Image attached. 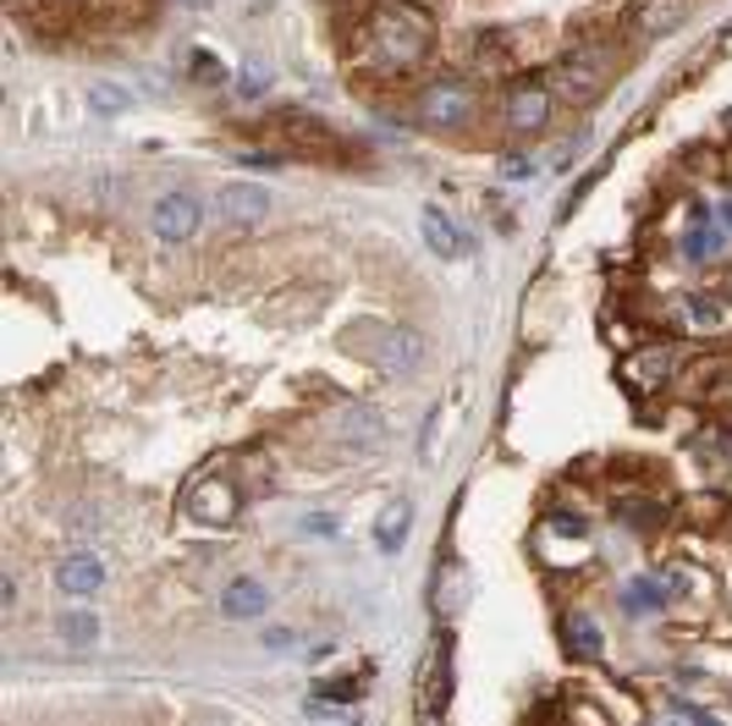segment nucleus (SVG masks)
<instances>
[{
  "label": "nucleus",
  "mask_w": 732,
  "mask_h": 726,
  "mask_svg": "<svg viewBox=\"0 0 732 726\" xmlns=\"http://www.w3.org/2000/svg\"><path fill=\"white\" fill-rule=\"evenodd\" d=\"M215 215H221V226L248 232V226H260L271 215V187L265 182H226L215 193Z\"/></svg>",
  "instance_id": "obj_4"
},
{
  "label": "nucleus",
  "mask_w": 732,
  "mask_h": 726,
  "mask_svg": "<svg viewBox=\"0 0 732 726\" xmlns=\"http://www.w3.org/2000/svg\"><path fill=\"white\" fill-rule=\"evenodd\" d=\"M237 512H243V496H237L232 479H204V484H193V496H187V518L204 523V529H226Z\"/></svg>",
  "instance_id": "obj_7"
},
{
  "label": "nucleus",
  "mask_w": 732,
  "mask_h": 726,
  "mask_svg": "<svg viewBox=\"0 0 732 726\" xmlns=\"http://www.w3.org/2000/svg\"><path fill=\"white\" fill-rule=\"evenodd\" d=\"M424 248H430V254H441V259H458V254H468V237L458 232V220H452V215H441L436 204L424 209Z\"/></svg>",
  "instance_id": "obj_14"
},
{
  "label": "nucleus",
  "mask_w": 732,
  "mask_h": 726,
  "mask_svg": "<svg viewBox=\"0 0 732 726\" xmlns=\"http://www.w3.org/2000/svg\"><path fill=\"white\" fill-rule=\"evenodd\" d=\"M430 45H436V22L419 6H380L353 33V61L397 78V72H413L430 56Z\"/></svg>",
  "instance_id": "obj_1"
},
{
  "label": "nucleus",
  "mask_w": 732,
  "mask_h": 726,
  "mask_svg": "<svg viewBox=\"0 0 732 726\" xmlns=\"http://www.w3.org/2000/svg\"><path fill=\"white\" fill-rule=\"evenodd\" d=\"M672 325L689 331V336H716L728 325V308L716 297H705V292H689V297L672 303Z\"/></svg>",
  "instance_id": "obj_10"
},
{
  "label": "nucleus",
  "mask_w": 732,
  "mask_h": 726,
  "mask_svg": "<svg viewBox=\"0 0 732 726\" xmlns=\"http://www.w3.org/2000/svg\"><path fill=\"white\" fill-rule=\"evenodd\" d=\"M562 644H567V655H578V660H601L606 634H601L589 617H567V622H562Z\"/></svg>",
  "instance_id": "obj_17"
},
{
  "label": "nucleus",
  "mask_w": 732,
  "mask_h": 726,
  "mask_svg": "<svg viewBox=\"0 0 732 726\" xmlns=\"http://www.w3.org/2000/svg\"><path fill=\"white\" fill-rule=\"evenodd\" d=\"M550 110H556V94H550V84H513L507 89V99H501V116H507V127L518 133V138H529V133H540L550 121Z\"/></svg>",
  "instance_id": "obj_5"
},
{
  "label": "nucleus",
  "mask_w": 732,
  "mask_h": 726,
  "mask_svg": "<svg viewBox=\"0 0 732 726\" xmlns=\"http://www.w3.org/2000/svg\"><path fill=\"white\" fill-rule=\"evenodd\" d=\"M677 374V353L672 347H644L634 359L623 363V380L634 385V391H650V385H661V380H672Z\"/></svg>",
  "instance_id": "obj_12"
},
{
  "label": "nucleus",
  "mask_w": 732,
  "mask_h": 726,
  "mask_svg": "<svg viewBox=\"0 0 732 726\" xmlns=\"http://www.w3.org/2000/svg\"><path fill=\"white\" fill-rule=\"evenodd\" d=\"M474 105H479V99H474L468 84H436V89L419 94V121L452 133V127H462V121L474 116Z\"/></svg>",
  "instance_id": "obj_8"
},
{
  "label": "nucleus",
  "mask_w": 732,
  "mask_h": 726,
  "mask_svg": "<svg viewBox=\"0 0 732 726\" xmlns=\"http://www.w3.org/2000/svg\"><path fill=\"white\" fill-rule=\"evenodd\" d=\"M342 347L369 359L374 369H419L424 363V336L408 325H364V331H342Z\"/></svg>",
  "instance_id": "obj_2"
},
{
  "label": "nucleus",
  "mask_w": 732,
  "mask_h": 726,
  "mask_svg": "<svg viewBox=\"0 0 732 726\" xmlns=\"http://www.w3.org/2000/svg\"><path fill=\"white\" fill-rule=\"evenodd\" d=\"M694 457L711 462L716 473H732V435L728 430H705V435H694Z\"/></svg>",
  "instance_id": "obj_18"
},
{
  "label": "nucleus",
  "mask_w": 732,
  "mask_h": 726,
  "mask_svg": "<svg viewBox=\"0 0 732 726\" xmlns=\"http://www.w3.org/2000/svg\"><path fill=\"white\" fill-rule=\"evenodd\" d=\"M408 529H413V501H391V507L374 518V544H380V556H397L402 540H408Z\"/></svg>",
  "instance_id": "obj_16"
},
{
  "label": "nucleus",
  "mask_w": 732,
  "mask_h": 726,
  "mask_svg": "<svg viewBox=\"0 0 732 726\" xmlns=\"http://www.w3.org/2000/svg\"><path fill=\"white\" fill-rule=\"evenodd\" d=\"M265 84H271V67H265V61H248V89L260 94Z\"/></svg>",
  "instance_id": "obj_25"
},
{
  "label": "nucleus",
  "mask_w": 732,
  "mask_h": 726,
  "mask_svg": "<svg viewBox=\"0 0 732 726\" xmlns=\"http://www.w3.org/2000/svg\"><path fill=\"white\" fill-rule=\"evenodd\" d=\"M193 78H198V84H226V67H221L209 50H193Z\"/></svg>",
  "instance_id": "obj_23"
},
{
  "label": "nucleus",
  "mask_w": 732,
  "mask_h": 726,
  "mask_svg": "<svg viewBox=\"0 0 732 726\" xmlns=\"http://www.w3.org/2000/svg\"><path fill=\"white\" fill-rule=\"evenodd\" d=\"M297 529H303V534H336V518H331V512H303Z\"/></svg>",
  "instance_id": "obj_24"
},
{
  "label": "nucleus",
  "mask_w": 732,
  "mask_h": 726,
  "mask_svg": "<svg viewBox=\"0 0 732 726\" xmlns=\"http://www.w3.org/2000/svg\"><path fill=\"white\" fill-rule=\"evenodd\" d=\"M331 435H336L348 452H374V447L385 441V419H380L374 408H364V402H353V408H342V413H336Z\"/></svg>",
  "instance_id": "obj_9"
},
{
  "label": "nucleus",
  "mask_w": 732,
  "mask_h": 726,
  "mask_svg": "<svg viewBox=\"0 0 732 726\" xmlns=\"http://www.w3.org/2000/svg\"><path fill=\"white\" fill-rule=\"evenodd\" d=\"M722 243H728V237H722L716 226H694V232H689V243H683V254H689V259H716V254H722Z\"/></svg>",
  "instance_id": "obj_21"
},
{
  "label": "nucleus",
  "mask_w": 732,
  "mask_h": 726,
  "mask_svg": "<svg viewBox=\"0 0 732 726\" xmlns=\"http://www.w3.org/2000/svg\"><path fill=\"white\" fill-rule=\"evenodd\" d=\"M56 634H61V644L84 649V644H94V638H99V617H94V611H67V617L56 622Z\"/></svg>",
  "instance_id": "obj_19"
},
{
  "label": "nucleus",
  "mask_w": 732,
  "mask_h": 726,
  "mask_svg": "<svg viewBox=\"0 0 732 726\" xmlns=\"http://www.w3.org/2000/svg\"><path fill=\"white\" fill-rule=\"evenodd\" d=\"M689 22V0H640L634 6V28L640 33H672Z\"/></svg>",
  "instance_id": "obj_15"
},
{
  "label": "nucleus",
  "mask_w": 732,
  "mask_h": 726,
  "mask_svg": "<svg viewBox=\"0 0 732 726\" xmlns=\"http://www.w3.org/2000/svg\"><path fill=\"white\" fill-rule=\"evenodd\" d=\"M133 105V89H121V84H89V110L94 116H121Z\"/></svg>",
  "instance_id": "obj_20"
},
{
  "label": "nucleus",
  "mask_w": 732,
  "mask_h": 726,
  "mask_svg": "<svg viewBox=\"0 0 732 726\" xmlns=\"http://www.w3.org/2000/svg\"><path fill=\"white\" fill-rule=\"evenodd\" d=\"M265 606H271V589H265L260 578H237V583H226V589H221V611H226L232 622L265 617Z\"/></svg>",
  "instance_id": "obj_13"
},
{
  "label": "nucleus",
  "mask_w": 732,
  "mask_h": 726,
  "mask_svg": "<svg viewBox=\"0 0 732 726\" xmlns=\"http://www.w3.org/2000/svg\"><path fill=\"white\" fill-rule=\"evenodd\" d=\"M198 220H204V204L193 198V193H160L155 198V209H149V232L160 237V243H187L193 232H198Z\"/></svg>",
  "instance_id": "obj_6"
},
{
  "label": "nucleus",
  "mask_w": 732,
  "mask_h": 726,
  "mask_svg": "<svg viewBox=\"0 0 732 726\" xmlns=\"http://www.w3.org/2000/svg\"><path fill=\"white\" fill-rule=\"evenodd\" d=\"M612 72H617L612 50H606V45H589V50H573V56L556 67V89L567 94V99H595V94L612 84Z\"/></svg>",
  "instance_id": "obj_3"
},
{
  "label": "nucleus",
  "mask_w": 732,
  "mask_h": 726,
  "mask_svg": "<svg viewBox=\"0 0 732 726\" xmlns=\"http://www.w3.org/2000/svg\"><path fill=\"white\" fill-rule=\"evenodd\" d=\"M623 606L628 611H650V606H661V583H650V578H640L628 595H623Z\"/></svg>",
  "instance_id": "obj_22"
},
{
  "label": "nucleus",
  "mask_w": 732,
  "mask_h": 726,
  "mask_svg": "<svg viewBox=\"0 0 732 726\" xmlns=\"http://www.w3.org/2000/svg\"><path fill=\"white\" fill-rule=\"evenodd\" d=\"M56 583H61V595H72V600H89L105 589V561L89 556V550H72L61 567H56Z\"/></svg>",
  "instance_id": "obj_11"
}]
</instances>
